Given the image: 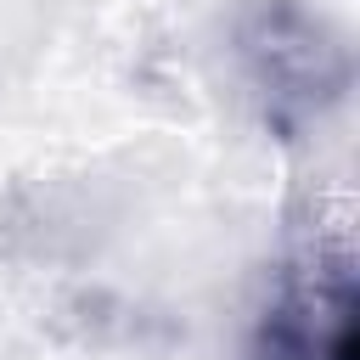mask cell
Segmentation results:
<instances>
[{"instance_id":"7a4b0ae2","label":"cell","mask_w":360,"mask_h":360,"mask_svg":"<svg viewBox=\"0 0 360 360\" xmlns=\"http://www.w3.org/2000/svg\"><path fill=\"white\" fill-rule=\"evenodd\" d=\"M360 298L343 236H304L253 321V360H360Z\"/></svg>"},{"instance_id":"6da1fadb","label":"cell","mask_w":360,"mask_h":360,"mask_svg":"<svg viewBox=\"0 0 360 360\" xmlns=\"http://www.w3.org/2000/svg\"><path fill=\"white\" fill-rule=\"evenodd\" d=\"M231 39H236L242 79L253 84L264 124L276 135H298L321 124L349 96L354 79L349 39L326 11L304 0H248L236 11Z\"/></svg>"}]
</instances>
